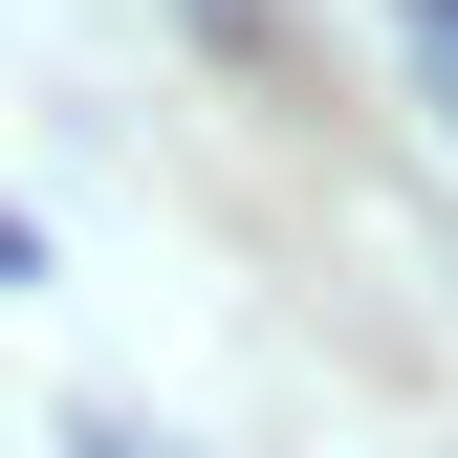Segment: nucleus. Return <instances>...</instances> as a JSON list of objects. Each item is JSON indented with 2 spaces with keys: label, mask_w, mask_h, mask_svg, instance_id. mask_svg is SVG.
<instances>
[{
  "label": "nucleus",
  "mask_w": 458,
  "mask_h": 458,
  "mask_svg": "<svg viewBox=\"0 0 458 458\" xmlns=\"http://www.w3.org/2000/svg\"><path fill=\"white\" fill-rule=\"evenodd\" d=\"M415 22V88H437V131H458V0H393Z\"/></svg>",
  "instance_id": "1"
}]
</instances>
